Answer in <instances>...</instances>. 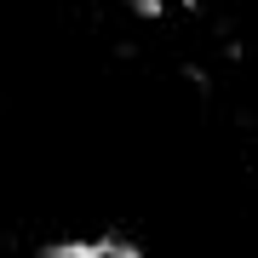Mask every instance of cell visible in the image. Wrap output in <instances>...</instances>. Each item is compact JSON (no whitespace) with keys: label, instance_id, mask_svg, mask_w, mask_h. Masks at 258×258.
<instances>
[{"label":"cell","instance_id":"obj_1","mask_svg":"<svg viewBox=\"0 0 258 258\" xmlns=\"http://www.w3.org/2000/svg\"><path fill=\"white\" fill-rule=\"evenodd\" d=\"M81 258H144L138 247H120V241H86Z\"/></svg>","mask_w":258,"mask_h":258}]
</instances>
